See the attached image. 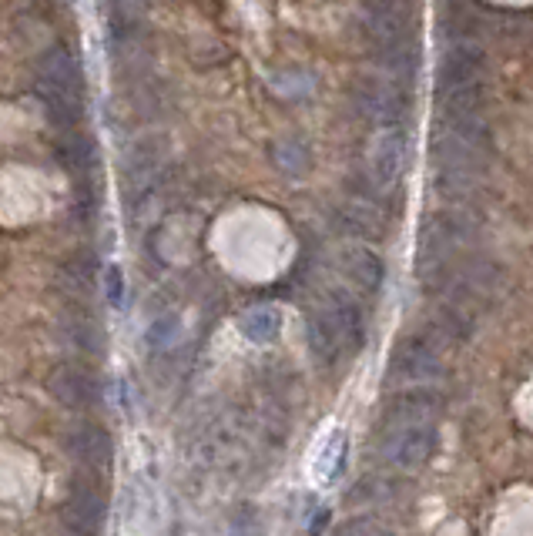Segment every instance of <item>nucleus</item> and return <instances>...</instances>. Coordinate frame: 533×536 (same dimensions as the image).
Here are the masks:
<instances>
[{
	"label": "nucleus",
	"mask_w": 533,
	"mask_h": 536,
	"mask_svg": "<svg viewBox=\"0 0 533 536\" xmlns=\"http://www.w3.org/2000/svg\"><path fill=\"white\" fill-rule=\"evenodd\" d=\"M440 402L430 392H403L383 419L379 453L399 473H420L436 453L440 433H436Z\"/></svg>",
	"instance_id": "f257e3e1"
},
{
	"label": "nucleus",
	"mask_w": 533,
	"mask_h": 536,
	"mask_svg": "<svg viewBox=\"0 0 533 536\" xmlns=\"http://www.w3.org/2000/svg\"><path fill=\"white\" fill-rule=\"evenodd\" d=\"M34 91L41 98L44 111L51 114V121L61 124L64 131L78 128L84 111H88V84H84L81 64L61 44L37 57Z\"/></svg>",
	"instance_id": "f03ea898"
},
{
	"label": "nucleus",
	"mask_w": 533,
	"mask_h": 536,
	"mask_svg": "<svg viewBox=\"0 0 533 536\" xmlns=\"http://www.w3.org/2000/svg\"><path fill=\"white\" fill-rule=\"evenodd\" d=\"M477 235V222L470 218L466 208H450V212H436L420 228V252H416V275L423 285H440L450 279L453 258L470 238Z\"/></svg>",
	"instance_id": "7ed1b4c3"
},
{
	"label": "nucleus",
	"mask_w": 533,
	"mask_h": 536,
	"mask_svg": "<svg viewBox=\"0 0 533 536\" xmlns=\"http://www.w3.org/2000/svg\"><path fill=\"white\" fill-rule=\"evenodd\" d=\"M430 151L436 171H480L483 175L493 151L490 124L480 118V111L443 114Z\"/></svg>",
	"instance_id": "20e7f679"
},
{
	"label": "nucleus",
	"mask_w": 533,
	"mask_h": 536,
	"mask_svg": "<svg viewBox=\"0 0 533 536\" xmlns=\"http://www.w3.org/2000/svg\"><path fill=\"white\" fill-rule=\"evenodd\" d=\"M483 74H487V57L473 44H453L440 57V108L443 114H466L480 111L483 101Z\"/></svg>",
	"instance_id": "39448f33"
},
{
	"label": "nucleus",
	"mask_w": 533,
	"mask_h": 536,
	"mask_svg": "<svg viewBox=\"0 0 533 536\" xmlns=\"http://www.w3.org/2000/svg\"><path fill=\"white\" fill-rule=\"evenodd\" d=\"M443 342L436 335H409L389 356V382L393 386H430L443 379Z\"/></svg>",
	"instance_id": "423d86ee"
},
{
	"label": "nucleus",
	"mask_w": 533,
	"mask_h": 536,
	"mask_svg": "<svg viewBox=\"0 0 533 536\" xmlns=\"http://www.w3.org/2000/svg\"><path fill=\"white\" fill-rule=\"evenodd\" d=\"M352 98H356L359 114L373 121L376 128H399L409 114V94L389 74H369V78L356 84Z\"/></svg>",
	"instance_id": "0eeeda50"
},
{
	"label": "nucleus",
	"mask_w": 533,
	"mask_h": 536,
	"mask_svg": "<svg viewBox=\"0 0 533 536\" xmlns=\"http://www.w3.org/2000/svg\"><path fill=\"white\" fill-rule=\"evenodd\" d=\"M406 161H409V134L406 128H379V134L369 145V155H366V178L379 195H389L399 178L406 171Z\"/></svg>",
	"instance_id": "6e6552de"
},
{
	"label": "nucleus",
	"mask_w": 533,
	"mask_h": 536,
	"mask_svg": "<svg viewBox=\"0 0 533 536\" xmlns=\"http://www.w3.org/2000/svg\"><path fill=\"white\" fill-rule=\"evenodd\" d=\"M319 315L326 319L329 332L336 335L342 356H346V352H356L359 346H363V339H366V312H363V305H359V299L352 292L332 289L326 295V302H322Z\"/></svg>",
	"instance_id": "1a4fd4ad"
},
{
	"label": "nucleus",
	"mask_w": 533,
	"mask_h": 536,
	"mask_svg": "<svg viewBox=\"0 0 533 536\" xmlns=\"http://www.w3.org/2000/svg\"><path fill=\"white\" fill-rule=\"evenodd\" d=\"M336 268L339 275L346 279L352 289L363 292V295H376L383 289V279H386V265L373 248L359 245V242H346L336 252Z\"/></svg>",
	"instance_id": "9d476101"
},
{
	"label": "nucleus",
	"mask_w": 533,
	"mask_h": 536,
	"mask_svg": "<svg viewBox=\"0 0 533 536\" xmlns=\"http://www.w3.org/2000/svg\"><path fill=\"white\" fill-rule=\"evenodd\" d=\"M47 392L68 409H91L101 402V382L84 366H57L47 379Z\"/></svg>",
	"instance_id": "9b49d317"
},
{
	"label": "nucleus",
	"mask_w": 533,
	"mask_h": 536,
	"mask_svg": "<svg viewBox=\"0 0 533 536\" xmlns=\"http://www.w3.org/2000/svg\"><path fill=\"white\" fill-rule=\"evenodd\" d=\"M64 446L68 453L78 459L81 466L94 469V473H108L111 463H114V443L111 436L104 433L98 423H74L68 433H64Z\"/></svg>",
	"instance_id": "f8f14e48"
},
{
	"label": "nucleus",
	"mask_w": 533,
	"mask_h": 536,
	"mask_svg": "<svg viewBox=\"0 0 533 536\" xmlns=\"http://www.w3.org/2000/svg\"><path fill=\"white\" fill-rule=\"evenodd\" d=\"M104 516H108L104 496L98 490H91V486H74L68 503L61 506V523L68 526L74 536H98V530L104 526Z\"/></svg>",
	"instance_id": "ddd939ff"
},
{
	"label": "nucleus",
	"mask_w": 533,
	"mask_h": 536,
	"mask_svg": "<svg viewBox=\"0 0 533 536\" xmlns=\"http://www.w3.org/2000/svg\"><path fill=\"white\" fill-rule=\"evenodd\" d=\"M57 335H61L64 346L81 352V356L88 359L104 356V332L94 322L91 309H68L64 315H57Z\"/></svg>",
	"instance_id": "4468645a"
},
{
	"label": "nucleus",
	"mask_w": 533,
	"mask_h": 536,
	"mask_svg": "<svg viewBox=\"0 0 533 536\" xmlns=\"http://www.w3.org/2000/svg\"><path fill=\"white\" fill-rule=\"evenodd\" d=\"M94 289H98V265H94L91 255L84 258H71L57 268V292L64 299H71L78 309H88L94 299Z\"/></svg>",
	"instance_id": "2eb2a0df"
},
{
	"label": "nucleus",
	"mask_w": 533,
	"mask_h": 536,
	"mask_svg": "<svg viewBox=\"0 0 533 536\" xmlns=\"http://www.w3.org/2000/svg\"><path fill=\"white\" fill-rule=\"evenodd\" d=\"M239 329L255 346H269L282 335V312L275 305H255L239 319Z\"/></svg>",
	"instance_id": "dca6fc26"
},
{
	"label": "nucleus",
	"mask_w": 533,
	"mask_h": 536,
	"mask_svg": "<svg viewBox=\"0 0 533 536\" xmlns=\"http://www.w3.org/2000/svg\"><path fill=\"white\" fill-rule=\"evenodd\" d=\"M336 218H339V225H342V232H349V235H363V238H379L386 232V222H383V215L376 212V208H369V205H342L336 208Z\"/></svg>",
	"instance_id": "f3484780"
},
{
	"label": "nucleus",
	"mask_w": 533,
	"mask_h": 536,
	"mask_svg": "<svg viewBox=\"0 0 533 536\" xmlns=\"http://www.w3.org/2000/svg\"><path fill=\"white\" fill-rule=\"evenodd\" d=\"M346 456H349V439H346V433H342V429H336V433L326 439V446L319 449L316 480H319V483L339 480V473L346 469Z\"/></svg>",
	"instance_id": "a211bd4d"
},
{
	"label": "nucleus",
	"mask_w": 533,
	"mask_h": 536,
	"mask_svg": "<svg viewBox=\"0 0 533 536\" xmlns=\"http://www.w3.org/2000/svg\"><path fill=\"white\" fill-rule=\"evenodd\" d=\"M61 161L68 168H74V171H88L91 165H94V145L84 134L74 128V131H68L64 134V141H61Z\"/></svg>",
	"instance_id": "6ab92c4d"
},
{
	"label": "nucleus",
	"mask_w": 533,
	"mask_h": 536,
	"mask_svg": "<svg viewBox=\"0 0 533 536\" xmlns=\"http://www.w3.org/2000/svg\"><path fill=\"white\" fill-rule=\"evenodd\" d=\"M151 0H111V17L118 31H138V24L145 21Z\"/></svg>",
	"instance_id": "aec40b11"
},
{
	"label": "nucleus",
	"mask_w": 533,
	"mask_h": 536,
	"mask_svg": "<svg viewBox=\"0 0 533 536\" xmlns=\"http://www.w3.org/2000/svg\"><path fill=\"white\" fill-rule=\"evenodd\" d=\"M178 332H182V325H178L175 315H168V319H158L148 329V346L151 349H171V346H175V339H178Z\"/></svg>",
	"instance_id": "412c9836"
},
{
	"label": "nucleus",
	"mask_w": 533,
	"mask_h": 536,
	"mask_svg": "<svg viewBox=\"0 0 533 536\" xmlns=\"http://www.w3.org/2000/svg\"><path fill=\"white\" fill-rule=\"evenodd\" d=\"M104 285H108L111 305L121 309V305H125V272H121V265H111L108 272H104Z\"/></svg>",
	"instance_id": "4be33fe9"
},
{
	"label": "nucleus",
	"mask_w": 533,
	"mask_h": 536,
	"mask_svg": "<svg viewBox=\"0 0 533 536\" xmlns=\"http://www.w3.org/2000/svg\"><path fill=\"white\" fill-rule=\"evenodd\" d=\"M336 536H389V530L379 526L376 520H352L342 530H336Z\"/></svg>",
	"instance_id": "5701e85b"
}]
</instances>
